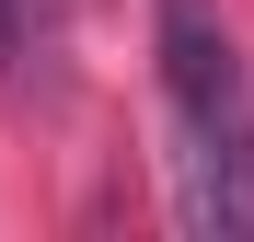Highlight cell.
<instances>
[{
  "label": "cell",
  "instance_id": "2",
  "mask_svg": "<svg viewBox=\"0 0 254 242\" xmlns=\"http://www.w3.org/2000/svg\"><path fill=\"white\" fill-rule=\"evenodd\" d=\"M23 12H35V0H0V69L23 58Z\"/></svg>",
  "mask_w": 254,
  "mask_h": 242
},
{
  "label": "cell",
  "instance_id": "1",
  "mask_svg": "<svg viewBox=\"0 0 254 242\" xmlns=\"http://www.w3.org/2000/svg\"><path fill=\"white\" fill-rule=\"evenodd\" d=\"M150 47H162V104H174V208L185 231H254V81L220 23V0H150Z\"/></svg>",
  "mask_w": 254,
  "mask_h": 242
}]
</instances>
